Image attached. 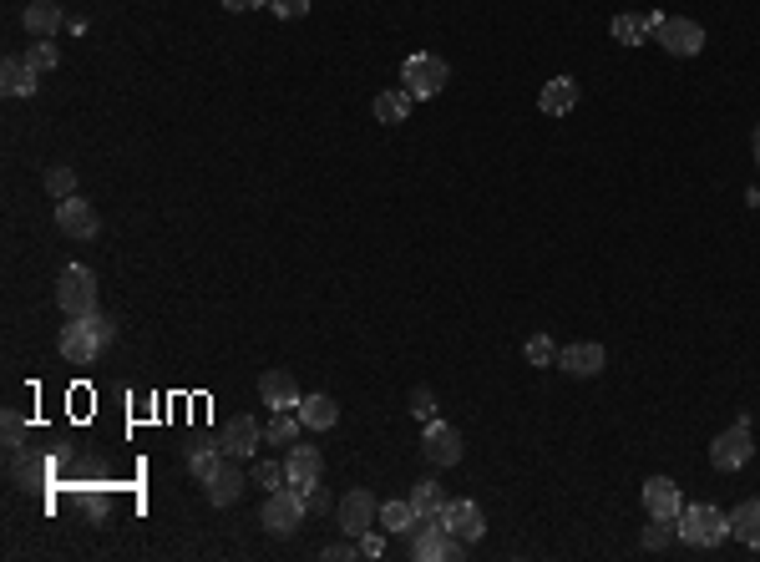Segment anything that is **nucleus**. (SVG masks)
Segmentation results:
<instances>
[{"mask_svg":"<svg viewBox=\"0 0 760 562\" xmlns=\"http://www.w3.org/2000/svg\"><path fill=\"white\" fill-rule=\"evenodd\" d=\"M411 416H416V421H436V395H431L426 385L411 390Z\"/></svg>","mask_w":760,"mask_h":562,"instance_id":"36","label":"nucleus"},{"mask_svg":"<svg viewBox=\"0 0 760 562\" xmlns=\"http://www.w3.org/2000/svg\"><path fill=\"white\" fill-rule=\"evenodd\" d=\"M522 355H527V365H553V360H558V345H553L548 335H532V340L522 345Z\"/></svg>","mask_w":760,"mask_h":562,"instance_id":"32","label":"nucleus"},{"mask_svg":"<svg viewBox=\"0 0 760 562\" xmlns=\"http://www.w3.org/2000/svg\"><path fill=\"white\" fill-rule=\"evenodd\" d=\"M56 228L66 233V238H97L102 233V218H97V208L87 203V198H61L56 203Z\"/></svg>","mask_w":760,"mask_h":562,"instance_id":"10","label":"nucleus"},{"mask_svg":"<svg viewBox=\"0 0 760 562\" xmlns=\"http://www.w3.org/2000/svg\"><path fill=\"white\" fill-rule=\"evenodd\" d=\"M56 304H61L66 319L92 314V309H97V274H92L87 264H66L61 279H56Z\"/></svg>","mask_w":760,"mask_h":562,"instance_id":"3","label":"nucleus"},{"mask_svg":"<svg viewBox=\"0 0 760 562\" xmlns=\"http://www.w3.org/2000/svg\"><path fill=\"white\" fill-rule=\"evenodd\" d=\"M421 451H426L431 466H456V461H462V431L446 426V421H426Z\"/></svg>","mask_w":760,"mask_h":562,"instance_id":"12","label":"nucleus"},{"mask_svg":"<svg viewBox=\"0 0 760 562\" xmlns=\"http://www.w3.org/2000/svg\"><path fill=\"white\" fill-rule=\"evenodd\" d=\"M254 481L264 492H279V487H289V476H284V466L279 461H254Z\"/></svg>","mask_w":760,"mask_h":562,"instance_id":"33","label":"nucleus"},{"mask_svg":"<svg viewBox=\"0 0 760 562\" xmlns=\"http://www.w3.org/2000/svg\"><path fill=\"white\" fill-rule=\"evenodd\" d=\"M26 66H31L36 76H46V71H56V66H61V51H56V41H46V36H36V41H31V51H26Z\"/></svg>","mask_w":760,"mask_h":562,"instance_id":"29","label":"nucleus"},{"mask_svg":"<svg viewBox=\"0 0 760 562\" xmlns=\"http://www.w3.org/2000/svg\"><path fill=\"white\" fill-rule=\"evenodd\" d=\"M644 512H649V517H664V522H679V517H684V492H679V481L649 476V481H644Z\"/></svg>","mask_w":760,"mask_h":562,"instance_id":"11","label":"nucleus"},{"mask_svg":"<svg viewBox=\"0 0 760 562\" xmlns=\"http://www.w3.org/2000/svg\"><path fill=\"white\" fill-rule=\"evenodd\" d=\"M203 487H208V502H213V507H234V502L244 497V471L234 466V456H223V466L203 481Z\"/></svg>","mask_w":760,"mask_h":562,"instance_id":"16","label":"nucleus"},{"mask_svg":"<svg viewBox=\"0 0 760 562\" xmlns=\"http://www.w3.org/2000/svg\"><path fill=\"white\" fill-rule=\"evenodd\" d=\"M755 163H760V127H755Z\"/></svg>","mask_w":760,"mask_h":562,"instance_id":"44","label":"nucleus"},{"mask_svg":"<svg viewBox=\"0 0 760 562\" xmlns=\"http://www.w3.org/2000/svg\"><path fill=\"white\" fill-rule=\"evenodd\" d=\"M411 92L401 87V92H380L375 97V122H386V127H396V122H406V112H411Z\"/></svg>","mask_w":760,"mask_h":562,"instance_id":"27","label":"nucleus"},{"mask_svg":"<svg viewBox=\"0 0 760 562\" xmlns=\"http://www.w3.org/2000/svg\"><path fill=\"white\" fill-rule=\"evenodd\" d=\"M269 6H274V16H284V21L310 16V0H269Z\"/></svg>","mask_w":760,"mask_h":562,"instance_id":"39","label":"nucleus"},{"mask_svg":"<svg viewBox=\"0 0 760 562\" xmlns=\"http://www.w3.org/2000/svg\"><path fill=\"white\" fill-rule=\"evenodd\" d=\"M446 76H451V66H446L441 56H431V51H416V56H406V66H401V82H406V92H411L416 102H431V97L446 87Z\"/></svg>","mask_w":760,"mask_h":562,"instance_id":"5","label":"nucleus"},{"mask_svg":"<svg viewBox=\"0 0 760 562\" xmlns=\"http://www.w3.org/2000/svg\"><path fill=\"white\" fill-rule=\"evenodd\" d=\"M304 502H310V512H315V517H320V512H330V507H335V502H330V492H325V487H320V481H315V487H310V492H304Z\"/></svg>","mask_w":760,"mask_h":562,"instance_id":"41","label":"nucleus"},{"mask_svg":"<svg viewBox=\"0 0 760 562\" xmlns=\"http://www.w3.org/2000/svg\"><path fill=\"white\" fill-rule=\"evenodd\" d=\"M730 537H740L745 547L760 552V497H750V502H740L730 512Z\"/></svg>","mask_w":760,"mask_h":562,"instance_id":"24","label":"nucleus"},{"mask_svg":"<svg viewBox=\"0 0 760 562\" xmlns=\"http://www.w3.org/2000/svg\"><path fill=\"white\" fill-rule=\"evenodd\" d=\"M654 41H659L669 56H700V51H705V26L690 21V16H664V26L654 31Z\"/></svg>","mask_w":760,"mask_h":562,"instance_id":"8","label":"nucleus"},{"mask_svg":"<svg viewBox=\"0 0 760 562\" xmlns=\"http://www.w3.org/2000/svg\"><path fill=\"white\" fill-rule=\"evenodd\" d=\"M284 476H289V487L310 492L315 481L325 476V456H320L315 446H289V456H284Z\"/></svg>","mask_w":760,"mask_h":562,"instance_id":"14","label":"nucleus"},{"mask_svg":"<svg viewBox=\"0 0 760 562\" xmlns=\"http://www.w3.org/2000/svg\"><path fill=\"white\" fill-rule=\"evenodd\" d=\"M259 400L269 411H299V385H294V375H284V370H269L264 380H259Z\"/></svg>","mask_w":760,"mask_h":562,"instance_id":"18","label":"nucleus"},{"mask_svg":"<svg viewBox=\"0 0 760 562\" xmlns=\"http://www.w3.org/2000/svg\"><path fill=\"white\" fill-rule=\"evenodd\" d=\"M355 542H360V557H370V562H375V557H386V537H380L375 527H365Z\"/></svg>","mask_w":760,"mask_h":562,"instance_id":"38","label":"nucleus"},{"mask_svg":"<svg viewBox=\"0 0 760 562\" xmlns=\"http://www.w3.org/2000/svg\"><path fill=\"white\" fill-rule=\"evenodd\" d=\"M538 107H543V117H568L578 107V82L573 76H553V82L543 87V97H538Z\"/></svg>","mask_w":760,"mask_h":562,"instance_id":"20","label":"nucleus"},{"mask_svg":"<svg viewBox=\"0 0 760 562\" xmlns=\"http://www.w3.org/2000/svg\"><path fill=\"white\" fill-rule=\"evenodd\" d=\"M725 532H730V512H720V507H710V502L684 507V517H679V537L690 542V547H720Z\"/></svg>","mask_w":760,"mask_h":562,"instance_id":"4","label":"nucleus"},{"mask_svg":"<svg viewBox=\"0 0 760 562\" xmlns=\"http://www.w3.org/2000/svg\"><path fill=\"white\" fill-rule=\"evenodd\" d=\"M21 451H26V421L6 411V456H21Z\"/></svg>","mask_w":760,"mask_h":562,"instance_id":"35","label":"nucleus"},{"mask_svg":"<svg viewBox=\"0 0 760 562\" xmlns=\"http://www.w3.org/2000/svg\"><path fill=\"white\" fill-rule=\"evenodd\" d=\"M112 340H117V325H112V314H102V309H92L82 319H66V325H61V355L71 365H92Z\"/></svg>","mask_w":760,"mask_h":562,"instance_id":"1","label":"nucleus"},{"mask_svg":"<svg viewBox=\"0 0 760 562\" xmlns=\"http://www.w3.org/2000/svg\"><path fill=\"white\" fill-rule=\"evenodd\" d=\"M223 456H228V451H223V441H198V446H188V466H193V476H198V481H208V476L223 466Z\"/></svg>","mask_w":760,"mask_h":562,"instance_id":"26","label":"nucleus"},{"mask_svg":"<svg viewBox=\"0 0 760 562\" xmlns=\"http://www.w3.org/2000/svg\"><path fill=\"white\" fill-rule=\"evenodd\" d=\"M304 517H310V502H304V492L299 487H279V492H269L264 497V532L269 537H294L299 527H304Z\"/></svg>","mask_w":760,"mask_h":562,"instance_id":"2","label":"nucleus"},{"mask_svg":"<svg viewBox=\"0 0 760 562\" xmlns=\"http://www.w3.org/2000/svg\"><path fill=\"white\" fill-rule=\"evenodd\" d=\"M320 557H325V562H350V557H360V542H355V537H350V542H330Z\"/></svg>","mask_w":760,"mask_h":562,"instance_id":"40","label":"nucleus"},{"mask_svg":"<svg viewBox=\"0 0 760 562\" xmlns=\"http://www.w3.org/2000/svg\"><path fill=\"white\" fill-rule=\"evenodd\" d=\"M6 461H11V481H16V487H36V481L46 476L41 461H26V451H21V456H6Z\"/></svg>","mask_w":760,"mask_h":562,"instance_id":"31","label":"nucleus"},{"mask_svg":"<svg viewBox=\"0 0 760 562\" xmlns=\"http://www.w3.org/2000/svg\"><path fill=\"white\" fill-rule=\"evenodd\" d=\"M82 507H87V517H92V522H102V517H107V492H87V497H82Z\"/></svg>","mask_w":760,"mask_h":562,"instance_id":"42","label":"nucleus"},{"mask_svg":"<svg viewBox=\"0 0 760 562\" xmlns=\"http://www.w3.org/2000/svg\"><path fill=\"white\" fill-rule=\"evenodd\" d=\"M21 21H26V31H31V36H46V41H51V36L66 26V16H61V6H56V0H31Z\"/></svg>","mask_w":760,"mask_h":562,"instance_id":"23","label":"nucleus"},{"mask_svg":"<svg viewBox=\"0 0 760 562\" xmlns=\"http://www.w3.org/2000/svg\"><path fill=\"white\" fill-rule=\"evenodd\" d=\"M375 512H380V502H375L365 487H350V492L335 502V522H340L345 537H360L365 527H375Z\"/></svg>","mask_w":760,"mask_h":562,"instance_id":"9","label":"nucleus"},{"mask_svg":"<svg viewBox=\"0 0 760 562\" xmlns=\"http://www.w3.org/2000/svg\"><path fill=\"white\" fill-rule=\"evenodd\" d=\"M411 502H416V512H421V517H441L451 497L436 487V481H416V487H411Z\"/></svg>","mask_w":760,"mask_h":562,"instance_id":"28","label":"nucleus"},{"mask_svg":"<svg viewBox=\"0 0 760 562\" xmlns=\"http://www.w3.org/2000/svg\"><path fill=\"white\" fill-rule=\"evenodd\" d=\"M750 456H755V436H750V426H745V421L725 426V431L710 441V461H715V471H740Z\"/></svg>","mask_w":760,"mask_h":562,"instance_id":"7","label":"nucleus"},{"mask_svg":"<svg viewBox=\"0 0 760 562\" xmlns=\"http://www.w3.org/2000/svg\"><path fill=\"white\" fill-rule=\"evenodd\" d=\"M441 522L451 527V537H462V542H482V532H487V517H482V507H477V502H467V497L446 502Z\"/></svg>","mask_w":760,"mask_h":562,"instance_id":"15","label":"nucleus"},{"mask_svg":"<svg viewBox=\"0 0 760 562\" xmlns=\"http://www.w3.org/2000/svg\"><path fill=\"white\" fill-rule=\"evenodd\" d=\"M603 365H608V355H603L598 340H578V345H563V350H558V370L573 375V380H588V375H598Z\"/></svg>","mask_w":760,"mask_h":562,"instance_id":"13","label":"nucleus"},{"mask_svg":"<svg viewBox=\"0 0 760 562\" xmlns=\"http://www.w3.org/2000/svg\"><path fill=\"white\" fill-rule=\"evenodd\" d=\"M462 537H451V527L441 517H421V527L411 532V557L421 562H441V557H462Z\"/></svg>","mask_w":760,"mask_h":562,"instance_id":"6","label":"nucleus"},{"mask_svg":"<svg viewBox=\"0 0 760 562\" xmlns=\"http://www.w3.org/2000/svg\"><path fill=\"white\" fill-rule=\"evenodd\" d=\"M299 421H304V431H330V426L340 421L335 395H304V400H299Z\"/></svg>","mask_w":760,"mask_h":562,"instance_id":"21","label":"nucleus"},{"mask_svg":"<svg viewBox=\"0 0 760 562\" xmlns=\"http://www.w3.org/2000/svg\"><path fill=\"white\" fill-rule=\"evenodd\" d=\"M0 92L6 97H36V71L26 66V56H6V66H0Z\"/></svg>","mask_w":760,"mask_h":562,"instance_id":"22","label":"nucleus"},{"mask_svg":"<svg viewBox=\"0 0 760 562\" xmlns=\"http://www.w3.org/2000/svg\"><path fill=\"white\" fill-rule=\"evenodd\" d=\"M46 193H51L56 203L71 198V193H76V173H71V168H51V173H46Z\"/></svg>","mask_w":760,"mask_h":562,"instance_id":"34","label":"nucleus"},{"mask_svg":"<svg viewBox=\"0 0 760 562\" xmlns=\"http://www.w3.org/2000/svg\"><path fill=\"white\" fill-rule=\"evenodd\" d=\"M299 431H304V421H299V411H269V426H264V441H274V446H294V441H299Z\"/></svg>","mask_w":760,"mask_h":562,"instance_id":"25","label":"nucleus"},{"mask_svg":"<svg viewBox=\"0 0 760 562\" xmlns=\"http://www.w3.org/2000/svg\"><path fill=\"white\" fill-rule=\"evenodd\" d=\"M644 36H649L644 16H614V41H619V46H639Z\"/></svg>","mask_w":760,"mask_h":562,"instance_id":"30","label":"nucleus"},{"mask_svg":"<svg viewBox=\"0 0 760 562\" xmlns=\"http://www.w3.org/2000/svg\"><path fill=\"white\" fill-rule=\"evenodd\" d=\"M259 441H264V426H259L254 416H234V421L223 426V451L234 456V461H239V456H254Z\"/></svg>","mask_w":760,"mask_h":562,"instance_id":"19","label":"nucleus"},{"mask_svg":"<svg viewBox=\"0 0 760 562\" xmlns=\"http://www.w3.org/2000/svg\"><path fill=\"white\" fill-rule=\"evenodd\" d=\"M375 527L380 532H391V537H411L416 527H421V512H416V502L411 497H391V502H380V512H375Z\"/></svg>","mask_w":760,"mask_h":562,"instance_id":"17","label":"nucleus"},{"mask_svg":"<svg viewBox=\"0 0 760 562\" xmlns=\"http://www.w3.org/2000/svg\"><path fill=\"white\" fill-rule=\"evenodd\" d=\"M674 532H679L674 522H664V517H654V527L644 532V547H649V552H659V547H664V542H669Z\"/></svg>","mask_w":760,"mask_h":562,"instance_id":"37","label":"nucleus"},{"mask_svg":"<svg viewBox=\"0 0 760 562\" xmlns=\"http://www.w3.org/2000/svg\"><path fill=\"white\" fill-rule=\"evenodd\" d=\"M228 11H259V6H269V0H223Z\"/></svg>","mask_w":760,"mask_h":562,"instance_id":"43","label":"nucleus"}]
</instances>
